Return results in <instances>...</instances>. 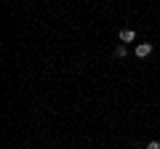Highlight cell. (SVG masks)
I'll use <instances>...</instances> for the list:
<instances>
[{
	"label": "cell",
	"mask_w": 160,
	"mask_h": 149,
	"mask_svg": "<svg viewBox=\"0 0 160 149\" xmlns=\"http://www.w3.org/2000/svg\"><path fill=\"white\" fill-rule=\"evenodd\" d=\"M144 149H160V141H149V144H147Z\"/></svg>",
	"instance_id": "277c9868"
},
{
	"label": "cell",
	"mask_w": 160,
	"mask_h": 149,
	"mask_svg": "<svg viewBox=\"0 0 160 149\" xmlns=\"http://www.w3.org/2000/svg\"><path fill=\"white\" fill-rule=\"evenodd\" d=\"M152 51H155V46H152V43H139V46H136V51H133V53H136L139 59H147V56H149Z\"/></svg>",
	"instance_id": "6da1fadb"
},
{
	"label": "cell",
	"mask_w": 160,
	"mask_h": 149,
	"mask_svg": "<svg viewBox=\"0 0 160 149\" xmlns=\"http://www.w3.org/2000/svg\"><path fill=\"white\" fill-rule=\"evenodd\" d=\"M120 43H123V46H126V43H133L136 40V32H133V29H120Z\"/></svg>",
	"instance_id": "7a4b0ae2"
},
{
	"label": "cell",
	"mask_w": 160,
	"mask_h": 149,
	"mask_svg": "<svg viewBox=\"0 0 160 149\" xmlns=\"http://www.w3.org/2000/svg\"><path fill=\"white\" fill-rule=\"evenodd\" d=\"M128 56V48L126 46H118V48H115V59H126Z\"/></svg>",
	"instance_id": "3957f363"
}]
</instances>
